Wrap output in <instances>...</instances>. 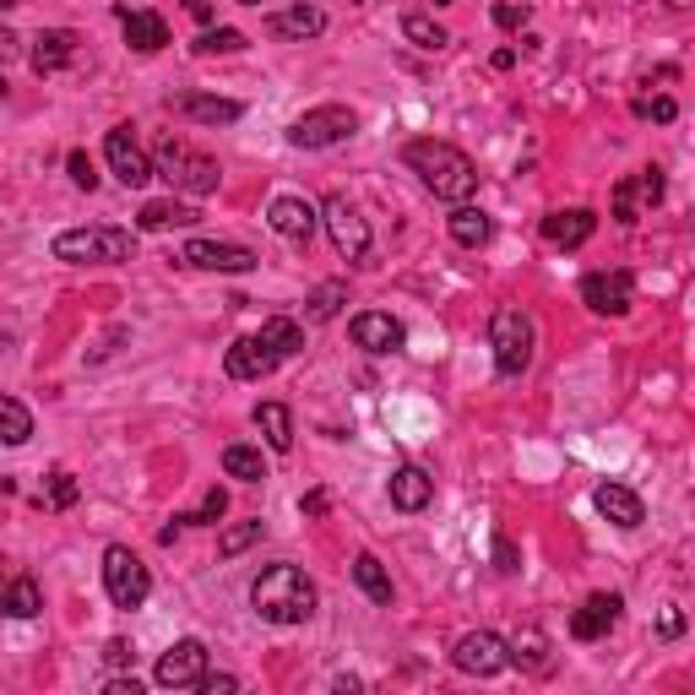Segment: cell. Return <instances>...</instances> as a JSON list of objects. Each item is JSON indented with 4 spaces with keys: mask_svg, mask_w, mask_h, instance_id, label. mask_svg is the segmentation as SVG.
Here are the masks:
<instances>
[{
    "mask_svg": "<svg viewBox=\"0 0 695 695\" xmlns=\"http://www.w3.org/2000/svg\"><path fill=\"white\" fill-rule=\"evenodd\" d=\"M115 17H120V28H126V44L136 55H158L164 44H169V22L158 17V11H136V6H115Z\"/></svg>",
    "mask_w": 695,
    "mask_h": 695,
    "instance_id": "obj_20",
    "label": "cell"
},
{
    "mask_svg": "<svg viewBox=\"0 0 695 695\" xmlns=\"http://www.w3.org/2000/svg\"><path fill=\"white\" fill-rule=\"evenodd\" d=\"M39 609H44V592H39L33 576H11V581H0V614H6V620H33Z\"/></svg>",
    "mask_w": 695,
    "mask_h": 695,
    "instance_id": "obj_26",
    "label": "cell"
},
{
    "mask_svg": "<svg viewBox=\"0 0 695 695\" xmlns=\"http://www.w3.org/2000/svg\"><path fill=\"white\" fill-rule=\"evenodd\" d=\"M0 581H6V560H0Z\"/></svg>",
    "mask_w": 695,
    "mask_h": 695,
    "instance_id": "obj_53",
    "label": "cell"
},
{
    "mask_svg": "<svg viewBox=\"0 0 695 695\" xmlns=\"http://www.w3.org/2000/svg\"><path fill=\"white\" fill-rule=\"evenodd\" d=\"M169 109L196 120V126H234V120L245 115V104H234V98H207V93H180V98H169Z\"/></svg>",
    "mask_w": 695,
    "mask_h": 695,
    "instance_id": "obj_22",
    "label": "cell"
},
{
    "mask_svg": "<svg viewBox=\"0 0 695 695\" xmlns=\"http://www.w3.org/2000/svg\"><path fill=\"white\" fill-rule=\"evenodd\" d=\"M489 17H495L501 28H522V22H527V6H510V0H501V6H495Z\"/></svg>",
    "mask_w": 695,
    "mask_h": 695,
    "instance_id": "obj_47",
    "label": "cell"
},
{
    "mask_svg": "<svg viewBox=\"0 0 695 695\" xmlns=\"http://www.w3.org/2000/svg\"><path fill=\"white\" fill-rule=\"evenodd\" d=\"M266 33H272V39H299V44H305V39L326 33V11H316V6L299 0V6H288V11H272V17H266Z\"/></svg>",
    "mask_w": 695,
    "mask_h": 695,
    "instance_id": "obj_24",
    "label": "cell"
},
{
    "mask_svg": "<svg viewBox=\"0 0 695 695\" xmlns=\"http://www.w3.org/2000/svg\"><path fill=\"white\" fill-rule=\"evenodd\" d=\"M261 533H266V522H234L223 538H218V555L223 560H234V555H245L251 544H261Z\"/></svg>",
    "mask_w": 695,
    "mask_h": 695,
    "instance_id": "obj_38",
    "label": "cell"
},
{
    "mask_svg": "<svg viewBox=\"0 0 695 695\" xmlns=\"http://www.w3.org/2000/svg\"><path fill=\"white\" fill-rule=\"evenodd\" d=\"M255 430L266 435L272 451H294V413L283 402H255Z\"/></svg>",
    "mask_w": 695,
    "mask_h": 695,
    "instance_id": "obj_29",
    "label": "cell"
},
{
    "mask_svg": "<svg viewBox=\"0 0 695 695\" xmlns=\"http://www.w3.org/2000/svg\"><path fill=\"white\" fill-rule=\"evenodd\" d=\"M11 6H22V0H0V11H11Z\"/></svg>",
    "mask_w": 695,
    "mask_h": 695,
    "instance_id": "obj_51",
    "label": "cell"
},
{
    "mask_svg": "<svg viewBox=\"0 0 695 695\" xmlns=\"http://www.w3.org/2000/svg\"><path fill=\"white\" fill-rule=\"evenodd\" d=\"M223 510H229V495H223V489L212 484V489H207V501L190 510V516H180V527H207V522H218Z\"/></svg>",
    "mask_w": 695,
    "mask_h": 695,
    "instance_id": "obj_40",
    "label": "cell"
},
{
    "mask_svg": "<svg viewBox=\"0 0 695 695\" xmlns=\"http://www.w3.org/2000/svg\"><path fill=\"white\" fill-rule=\"evenodd\" d=\"M196 691L201 695H229V691H240V680H234V674H201Z\"/></svg>",
    "mask_w": 695,
    "mask_h": 695,
    "instance_id": "obj_45",
    "label": "cell"
},
{
    "mask_svg": "<svg viewBox=\"0 0 695 695\" xmlns=\"http://www.w3.org/2000/svg\"><path fill=\"white\" fill-rule=\"evenodd\" d=\"M55 261H71V266H87V261H130L136 255V240L130 229H65L55 234Z\"/></svg>",
    "mask_w": 695,
    "mask_h": 695,
    "instance_id": "obj_4",
    "label": "cell"
},
{
    "mask_svg": "<svg viewBox=\"0 0 695 695\" xmlns=\"http://www.w3.org/2000/svg\"><path fill=\"white\" fill-rule=\"evenodd\" d=\"M592 506H598V516H603V522H614L620 533H635V527L646 522L641 495H635V489H625V484H598V489H592Z\"/></svg>",
    "mask_w": 695,
    "mask_h": 695,
    "instance_id": "obj_19",
    "label": "cell"
},
{
    "mask_svg": "<svg viewBox=\"0 0 695 695\" xmlns=\"http://www.w3.org/2000/svg\"><path fill=\"white\" fill-rule=\"evenodd\" d=\"M326 506H331V501H326V489H310V495L299 501V510H305V516H326Z\"/></svg>",
    "mask_w": 695,
    "mask_h": 695,
    "instance_id": "obj_49",
    "label": "cell"
},
{
    "mask_svg": "<svg viewBox=\"0 0 695 695\" xmlns=\"http://www.w3.org/2000/svg\"><path fill=\"white\" fill-rule=\"evenodd\" d=\"M277 359H294L299 348H305V326L299 320H288V316H272V320H261V331H255Z\"/></svg>",
    "mask_w": 695,
    "mask_h": 695,
    "instance_id": "obj_30",
    "label": "cell"
},
{
    "mask_svg": "<svg viewBox=\"0 0 695 695\" xmlns=\"http://www.w3.org/2000/svg\"><path fill=\"white\" fill-rule=\"evenodd\" d=\"M316 603H320L316 581L299 566H288V560H283V566H266L251 581V609L266 625H305V620L316 614Z\"/></svg>",
    "mask_w": 695,
    "mask_h": 695,
    "instance_id": "obj_2",
    "label": "cell"
},
{
    "mask_svg": "<svg viewBox=\"0 0 695 695\" xmlns=\"http://www.w3.org/2000/svg\"><path fill=\"white\" fill-rule=\"evenodd\" d=\"M592 234H598V218H592L587 207H566V212H549V218H544V240H549V245H560V251L587 245Z\"/></svg>",
    "mask_w": 695,
    "mask_h": 695,
    "instance_id": "obj_23",
    "label": "cell"
},
{
    "mask_svg": "<svg viewBox=\"0 0 695 695\" xmlns=\"http://www.w3.org/2000/svg\"><path fill=\"white\" fill-rule=\"evenodd\" d=\"M402 164L424 180V190H430L435 201H451V207L473 201V190H478L473 158H467L462 147H451V141H408V147H402Z\"/></svg>",
    "mask_w": 695,
    "mask_h": 695,
    "instance_id": "obj_1",
    "label": "cell"
},
{
    "mask_svg": "<svg viewBox=\"0 0 695 695\" xmlns=\"http://www.w3.org/2000/svg\"><path fill=\"white\" fill-rule=\"evenodd\" d=\"M635 115H641V120H663V126H668V120L680 115V104H674V98H641V104H635Z\"/></svg>",
    "mask_w": 695,
    "mask_h": 695,
    "instance_id": "obj_41",
    "label": "cell"
},
{
    "mask_svg": "<svg viewBox=\"0 0 695 695\" xmlns=\"http://www.w3.org/2000/svg\"><path fill=\"white\" fill-rule=\"evenodd\" d=\"M354 581H359V592L370 598V603H391V576L380 566L376 555H359L354 560Z\"/></svg>",
    "mask_w": 695,
    "mask_h": 695,
    "instance_id": "obj_35",
    "label": "cell"
},
{
    "mask_svg": "<svg viewBox=\"0 0 695 695\" xmlns=\"http://www.w3.org/2000/svg\"><path fill=\"white\" fill-rule=\"evenodd\" d=\"M348 331H354V343L365 354H397L408 343V326L397 316H386V310H359V316L348 320Z\"/></svg>",
    "mask_w": 695,
    "mask_h": 695,
    "instance_id": "obj_15",
    "label": "cell"
},
{
    "mask_svg": "<svg viewBox=\"0 0 695 695\" xmlns=\"http://www.w3.org/2000/svg\"><path fill=\"white\" fill-rule=\"evenodd\" d=\"M435 6H451V0H435Z\"/></svg>",
    "mask_w": 695,
    "mask_h": 695,
    "instance_id": "obj_54",
    "label": "cell"
},
{
    "mask_svg": "<svg viewBox=\"0 0 695 695\" xmlns=\"http://www.w3.org/2000/svg\"><path fill=\"white\" fill-rule=\"evenodd\" d=\"M348 305V283L343 277H326L310 288V299H305V316L310 320H337V310Z\"/></svg>",
    "mask_w": 695,
    "mask_h": 695,
    "instance_id": "obj_33",
    "label": "cell"
},
{
    "mask_svg": "<svg viewBox=\"0 0 695 695\" xmlns=\"http://www.w3.org/2000/svg\"><path fill=\"white\" fill-rule=\"evenodd\" d=\"M240 6H261V0H240Z\"/></svg>",
    "mask_w": 695,
    "mask_h": 695,
    "instance_id": "obj_52",
    "label": "cell"
},
{
    "mask_svg": "<svg viewBox=\"0 0 695 695\" xmlns=\"http://www.w3.org/2000/svg\"><path fill=\"white\" fill-rule=\"evenodd\" d=\"M104 592L115 609H141L152 598V570L130 555L126 544H109L104 549Z\"/></svg>",
    "mask_w": 695,
    "mask_h": 695,
    "instance_id": "obj_5",
    "label": "cell"
},
{
    "mask_svg": "<svg viewBox=\"0 0 695 695\" xmlns=\"http://www.w3.org/2000/svg\"><path fill=\"white\" fill-rule=\"evenodd\" d=\"M510 663H522V668H533V674H549V641L544 631H522L516 641H506Z\"/></svg>",
    "mask_w": 695,
    "mask_h": 695,
    "instance_id": "obj_34",
    "label": "cell"
},
{
    "mask_svg": "<svg viewBox=\"0 0 695 695\" xmlns=\"http://www.w3.org/2000/svg\"><path fill=\"white\" fill-rule=\"evenodd\" d=\"M620 609H625V603H620L614 592H592V598L570 614V635H576V641H598V635H609L614 625H620Z\"/></svg>",
    "mask_w": 695,
    "mask_h": 695,
    "instance_id": "obj_21",
    "label": "cell"
},
{
    "mask_svg": "<svg viewBox=\"0 0 695 695\" xmlns=\"http://www.w3.org/2000/svg\"><path fill=\"white\" fill-rule=\"evenodd\" d=\"M657 635H663V641H680V635H685V614H680V603H668V609H663Z\"/></svg>",
    "mask_w": 695,
    "mask_h": 695,
    "instance_id": "obj_44",
    "label": "cell"
},
{
    "mask_svg": "<svg viewBox=\"0 0 695 695\" xmlns=\"http://www.w3.org/2000/svg\"><path fill=\"white\" fill-rule=\"evenodd\" d=\"M435 501V478L424 467H397L391 473V506L397 510H424Z\"/></svg>",
    "mask_w": 695,
    "mask_h": 695,
    "instance_id": "obj_25",
    "label": "cell"
},
{
    "mask_svg": "<svg viewBox=\"0 0 695 695\" xmlns=\"http://www.w3.org/2000/svg\"><path fill=\"white\" fill-rule=\"evenodd\" d=\"M495 570H522V555H516V544L510 538H495Z\"/></svg>",
    "mask_w": 695,
    "mask_h": 695,
    "instance_id": "obj_46",
    "label": "cell"
},
{
    "mask_svg": "<svg viewBox=\"0 0 695 695\" xmlns=\"http://www.w3.org/2000/svg\"><path fill=\"white\" fill-rule=\"evenodd\" d=\"M76 495H82V489H76V478H71L65 467H55V473H50V489L39 495V506H50V510H71V506H76Z\"/></svg>",
    "mask_w": 695,
    "mask_h": 695,
    "instance_id": "obj_39",
    "label": "cell"
},
{
    "mask_svg": "<svg viewBox=\"0 0 695 695\" xmlns=\"http://www.w3.org/2000/svg\"><path fill=\"white\" fill-rule=\"evenodd\" d=\"M451 240L462 245V251H478V245H489L495 240V223H489V212H478V207H456L451 212Z\"/></svg>",
    "mask_w": 695,
    "mask_h": 695,
    "instance_id": "obj_27",
    "label": "cell"
},
{
    "mask_svg": "<svg viewBox=\"0 0 695 695\" xmlns=\"http://www.w3.org/2000/svg\"><path fill=\"white\" fill-rule=\"evenodd\" d=\"M359 130V115L348 104H320V109H305L294 126H288V147H305V152H320V147H337Z\"/></svg>",
    "mask_w": 695,
    "mask_h": 695,
    "instance_id": "obj_7",
    "label": "cell"
},
{
    "mask_svg": "<svg viewBox=\"0 0 695 695\" xmlns=\"http://www.w3.org/2000/svg\"><path fill=\"white\" fill-rule=\"evenodd\" d=\"M581 305L587 310H598V316H631V305H635V283H631V272H587L581 277Z\"/></svg>",
    "mask_w": 695,
    "mask_h": 695,
    "instance_id": "obj_9",
    "label": "cell"
},
{
    "mask_svg": "<svg viewBox=\"0 0 695 695\" xmlns=\"http://www.w3.org/2000/svg\"><path fill=\"white\" fill-rule=\"evenodd\" d=\"M65 169H71V180H76L82 190L98 186V169H93V158H87V152H71V158H65Z\"/></svg>",
    "mask_w": 695,
    "mask_h": 695,
    "instance_id": "obj_42",
    "label": "cell"
},
{
    "mask_svg": "<svg viewBox=\"0 0 695 695\" xmlns=\"http://www.w3.org/2000/svg\"><path fill=\"white\" fill-rule=\"evenodd\" d=\"M245 44H251V39H245L240 28H207L190 50H196V55H240Z\"/></svg>",
    "mask_w": 695,
    "mask_h": 695,
    "instance_id": "obj_37",
    "label": "cell"
},
{
    "mask_svg": "<svg viewBox=\"0 0 695 695\" xmlns=\"http://www.w3.org/2000/svg\"><path fill=\"white\" fill-rule=\"evenodd\" d=\"M104 663H109V668H126V663H136V646H130L126 635L104 641Z\"/></svg>",
    "mask_w": 695,
    "mask_h": 695,
    "instance_id": "obj_43",
    "label": "cell"
},
{
    "mask_svg": "<svg viewBox=\"0 0 695 695\" xmlns=\"http://www.w3.org/2000/svg\"><path fill=\"white\" fill-rule=\"evenodd\" d=\"M657 201H663V169L652 164V169H635V175H625L614 186V218L631 229L635 218H641V207H657Z\"/></svg>",
    "mask_w": 695,
    "mask_h": 695,
    "instance_id": "obj_14",
    "label": "cell"
},
{
    "mask_svg": "<svg viewBox=\"0 0 695 695\" xmlns=\"http://www.w3.org/2000/svg\"><path fill=\"white\" fill-rule=\"evenodd\" d=\"M152 175H164L175 190H186V196H212V190L223 186V169L207 158V152H196L186 141H158V152H152Z\"/></svg>",
    "mask_w": 695,
    "mask_h": 695,
    "instance_id": "obj_3",
    "label": "cell"
},
{
    "mask_svg": "<svg viewBox=\"0 0 695 695\" xmlns=\"http://www.w3.org/2000/svg\"><path fill=\"white\" fill-rule=\"evenodd\" d=\"M104 158H109V169H115V180L126 190H141L152 180V158L141 152V141L130 136V126H115L104 136Z\"/></svg>",
    "mask_w": 695,
    "mask_h": 695,
    "instance_id": "obj_12",
    "label": "cell"
},
{
    "mask_svg": "<svg viewBox=\"0 0 695 695\" xmlns=\"http://www.w3.org/2000/svg\"><path fill=\"white\" fill-rule=\"evenodd\" d=\"M451 663H456L462 674H473V680H495V674L510 663V652H506V641H501L495 631H467L462 641H456Z\"/></svg>",
    "mask_w": 695,
    "mask_h": 695,
    "instance_id": "obj_11",
    "label": "cell"
},
{
    "mask_svg": "<svg viewBox=\"0 0 695 695\" xmlns=\"http://www.w3.org/2000/svg\"><path fill=\"white\" fill-rule=\"evenodd\" d=\"M104 695H141V685H136V680H109Z\"/></svg>",
    "mask_w": 695,
    "mask_h": 695,
    "instance_id": "obj_50",
    "label": "cell"
},
{
    "mask_svg": "<svg viewBox=\"0 0 695 695\" xmlns=\"http://www.w3.org/2000/svg\"><path fill=\"white\" fill-rule=\"evenodd\" d=\"M76 50H82V39L71 33V28H44L39 39H33V50H28V65L39 71V76H55L65 65L76 61Z\"/></svg>",
    "mask_w": 695,
    "mask_h": 695,
    "instance_id": "obj_18",
    "label": "cell"
},
{
    "mask_svg": "<svg viewBox=\"0 0 695 695\" xmlns=\"http://www.w3.org/2000/svg\"><path fill=\"white\" fill-rule=\"evenodd\" d=\"M277 365H283V359H277L261 337H240V343H229V354H223V376L229 380H266Z\"/></svg>",
    "mask_w": 695,
    "mask_h": 695,
    "instance_id": "obj_17",
    "label": "cell"
},
{
    "mask_svg": "<svg viewBox=\"0 0 695 695\" xmlns=\"http://www.w3.org/2000/svg\"><path fill=\"white\" fill-rule=\"evenodd\" d=\"M33 441V413L0 391V445H28Z\"/></svg>",
    "mask_w": 695,
    "mask_h": 695,
    "instance_id": "obj_32",
    "label": "cell"
},
{
    "mask_svg": "<svg viewBox=\"0 0 695 695\" xmlns=\"http://www.w3.org/2000/svg\"><path fill=\"white\" fill-rule=\"evenodd\" d=\"M17 55H22V39H17L11 28H0V65H6V61H17Z\"/></svg>",
    "mask_w": 695,
    "mask_h": 695,
    "instance_id": "obj_48",
    "label": "cell"
},
{
    "mask_svg": "<svg viewBox=\"0 0 695 695\" xmlns=\"http://www.w3.org/2000/svg\"><path fill=\"white\" fill-rule=\"evenodd\" d=\"M207 674V641H175L164 657H158V668H152V680L164 685V691H196V680Z\"/></svg>",
    "mask_w": 695,
    "mask_h": 695,
    "instance_id": "obj_10",
    "label": "cell"
},
{
    "mask_svg": "<svg viewBox=\"0 0 695 695\" xmlns=\"http://www.w3.org/2000/svg\"><path fill=\"white\" fill-rule=\"evenodd\" d=\"M186 266L196 272H255L261 266V255L245 251V245H223V240H190L186 251H180Z\"/></svg>",
    "mask_w": 695,
    "mask_h": 695,
    "instance_id": "obj_13",
    "label": "cell"
},
{
    "mask_svg": "<svg viewBox=\"0 0 695 695\" xmlns=\"http://www.w3.org/2000/svg\"><path fill=\"white\" fill-rule=\"evenodd\" d=\"M266 223H272V234H283L288 245H310V234H316L320 218L305 196H277V201L266 207Z\"/></svg>",
    "mask_w": 695,
    "mask_h": 695,
    "instance_id": "obj_16",
    "label": "cell"
},
{
    "mask_svg": "<svg viewBox=\"0 0 695 695\" xmlns=\"http://www.w3.org/2000/svg\"><path fill=\"white\" fill-rule=\"evenodd\" d=\"M320 218H326V234H331V245H337L343 261H365L370 255V223L359 218V207L348 196H326Z\"/></svg>",
    "mask_w": 695,
    "mask_h": 695,
    "instance_id": "obj_8",
    "label": "cell"
},
{
    "mask_svg": "<svg viewBox=\"0 0 695 695\" xmlns=\"http://www.w3.org/2000/svg\"><path fill=\"white\" fill-rule=\"evenodd\" d=\"M190 223H196V207H186V201H147V207L136 212V229H147V234L190 229Z\"/></svg>",
    "mask_w": 695,
    "mask_h": 695,
    "instance_id": "obj_28",
    "label": "cell"
},
{
    "mask_svg": "<svg viewBox=\"0 0 695 695\" xmlns=\"http://www.w3.org/2000/svg\"><path fill=\"white\" fill-rule=\"evenodd\" d=\"M359 6H365V0H359Z\"/></svg>",
    "mask_w": 695,
    "mask_h": 695,
    "instance_id": "obj_55",
    "label": "cell"
},
{
    "mask_svg": "<svg viewBox=\"0 0 695 695\" xmlns=\"http://www.w3.org/2000/svg\"><path fill=\"white\" fill-rule=\"evenodd\" d=\"M223 473L240 478V484H261V478H266V456H261V445H223Z\"/></svg>",
    "mask_w": 695,
    "mask_h": 695,
    "instance_id": "obj_31",
    "label": "cell"
},
{
    "mask_svg": "<svg viewBox=\"0 0 695 695\" xmlns=\"http://www.w3.org/2000/svg\"><path fill=\"white\" fill-rule=\"evenodd\" d=\"M402 39L419 44V50H445V44H451V33H445L441 22H435V17H419V11L402 17Z\"/></svg>",
    "mask_w": 695,
    "mask_h": 695,
    "instance_id": "obj_36",
    "label": "cell"
},
{
    "mask_svg": "<svg viewBox=\"0 0 695 695\" xmlns=\"http://www.w3.org/2000/svg\"><path fill=\"white\" fill-rule=\"evenodd\" d=\"M533 320L522 316V310H495L489 316V348H495V370L501 376H522L527 365H533Z\"/></svg>",
    "mask_w": 695,
    "mask_h": 695,
    "instance_id": "obj_6",
    "label": "cell"
}]
</instances>
